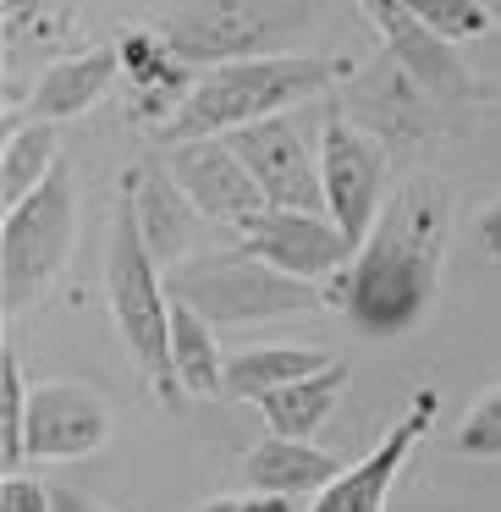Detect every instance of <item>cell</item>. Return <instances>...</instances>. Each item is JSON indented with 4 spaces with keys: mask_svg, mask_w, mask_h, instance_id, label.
<instances>
[{
    "mask_svg": "<svg viewBox=\"0 0 501 512\" xmlns=\"http://www.w3.org/2000/svg\"><path fill=\"white\" fill-rule=\"evenodd\" d=\"M446 237H452V188L435 171H413L386 199L353 265L325 281L331 309H342L347 325L369 342L413 336L441 298Z\"/></svg>",
    "mask_w": 501,
    "mask_h": 512,
    "instance_id": "6da1fadb",
    "label": "cell"
},
{
    "mask_svg": "<svg viewBox=\"0 0 501 512\" xmlns=\"http://www.w3.org/2000/svg\"><path fill=\"white\" fill-rule=\"evenodd\" d=\"M353 83V61L347 56H320V50H287V56H254V61H226L199 78L177 116L160 127V144H188V138H226L248 122L281 116L303 100Z\"/></svg>",
    "mask_w": 501,
    "mask_h": 512,
    "instance_id": "7a4b0ae2",
    "label": "cell"
},
{
    "mask_svg": "<svg viewBox=\"0 0 501 512\" xmlns=\"http://www.w3.org/2000/svg\"><path fill=\"white\" fill-rule=\"evenodd\" d=\"M105 298H111V325L122 336L127 358L138 375L149 380L166 408H182L188 391L171 364V292H166V265L149 254L144 226H138V204L127 188H116L111 210V237H105Z\"/></svg>",
    "mask_w": 501,
    "mask_h": 512,
    "instance_id": "3957f363",
    "label": "cell"
},
{
    "mask_svg": "<svg viewBox=\"0 0 501 512\" xmlns=\"http://www.w3.org/2000/svg\"><path fill=\"white\" fill-rule=\"evenodd\" d=\"M166 292L177 303H193L210 325H270V320H298L331 303L320 281L287 276L248 254L243 243L221 254H193L166 270Z\"/></svg>",
    "mask_w": 501,
    "mask_h": 512,
    "instance_id": "277c9868",
    "label": "cell"
},
{
    "mask_svg": "<svg viewBox=\"0 0 501 512\" xmlns=\"http://www.w3.org/2000/svg\"><path fill=\"white\" fill-rule=\"evenodd\" d=\"M155 28L210 72L226 61L287 56L320 28V0H171Z\"/></svg>",
    "mask_w": 501,
    "mask_h": 512,
    "instance_id": "5b68a950",
    "label": "cell"
},
{
    "mask_svg": "<svg viewBox=\"0 0 501 512\" xmlns=\"http://www.w3.org/2000/svg\"><path fill=\"white\" fill-rule=\"evenodd\" d=\"M78 243V188H72V160H61L23 204L0 215V309L6 320L28 314L67 265Z\"/></svg>",
    "mask_w": 501,
    "mask_h": 512,
    "instance_id": "8992f818",
    "label": "cell"
},
{
    "mask_svg": "<svg viewBox=\"0 0 501 512\" xmlns=\"http://www.w3.org/2000/svg\"><path fill=\"white\" fill-rule=\"evenodd\" d=\"M386 171L391 149L347 111H331L320 127V182H325V215L353 237V248L369 237V226L386 210Z\"/></svg>",
    "mask_w": 501,
    "mask_h": 512,
    "instance_id": "52a82bcc",
    "label": "cell"
},
{
    "mask_svg": "<svg viewBox=\"0 0 501 512\" xmlns=\"http://www.w3.org/2000/svg\"><path fill=\"white\" fill-rule=\"evenodd\" d=\"M358 12H364V23L380 34L386 56L397 61L430 100L452 105V111H474V100H485V83L468 72V61L457 56V45H446L441 34H430V28L413 17L408 0H358Z\"/></svg>",
    "mask_w": 501,
    "mask_h": 512,
    "instance_id": "ba28073f",
    "label": "cell"
},
{
    "mask_svg": "<svg viewBox=\"0 0 501 512\" xmlns=\"http://www.w3.org/2000/svg\"><path fill=\"white\" fill-rule=\"evenodd\" d=\"M237 243L248 254H259L265 265L287 270V276H303V281H331L353 265V237L331 221L325 210H259L254 221L237 232Z\"/></svg>",
    "mask_w": 501,
    "mask_h": 512,
    "instance_id": "9c48e42d",
    "label": "cell"
},
{
    "mask_svg": "<svg viewBox=\"0 0 501 512\" xmlns=\"http://www.w3.org/2000/svg\"><path fill=\"white\" fill-rule=\"evenodd\" d=\"M226 144L243 155V166L254 171L259 193L270 210H325V182H320V149L303 144V133L287 116H265L248 122L237 133H226Z\"/></svg>",
    "mask_w": 501,
    "mask_h": 512,
    "instance_id": "30bf717a",
    "label": "cell"
},
{
    "mask_svg": "<svg viewBox=\"0 0 501 512\" xmlns=\"http://www.w3.org/2000/svg\"><path fill=\"white\" fill-rule=\"evenodd\" d=\"M111 402L83 380H39L28 391V463H78L111 441Z\"/></svg>",
    "mask_w": 501,
    "mask_h": 512,
    "instance_id": "8fae6325",
    "label": "cell"
},
{
    "mask_svg": "<svg viewBox=\"0 0 501 512\" xmlns=\"http://www.w3.org/2000/svg\"><path fill=\"white\" fill-rule=\"evenodd\" d=\"M166 171L182 182V193L199 204L204 221L226 226L232 237L243 232L259 210H270L265 193H259V182H254V171L243 166V155H237L226 138H188V144H171L166 149Z\"/></svg>",
    "mask_w": 501,
    "mask_h": 512,
    "instance_id": "7c38bea8",
    "label": "cell"
},
{
    "mask_svg": "<svg viewBox=\"0 0 501 512\" xmlns=\"http://www.w3.org/2000/svg\"><path fill=\"white\" fill-rule=\"evenodd\" d=\"M435 413H441V397H435V386L413 391L408 413H402L397 424H391L386 435H380V446L364 457V463L342 468V474L331 479V485L320 490V496L309 501V512H386L391 501V485L402 479V468H408L413 446L430 435Z\"/></svg>",
    "mask_w": 501,
    "mask_h": 512,
    "instance_id": "4fadbf2b",
    "label": "cell"
},
{
    "mask_svg": "<svg viewBox=\"0 0 501 512\" xmlns=\"http://www.w3.org/2000/svg\"><path fill=\"white\" fill-rule=\"evenodd\" d=\"M116 56H122L127 116L138 127H155V133L188 105V94L204 78V67H193L160 28H122L116 34Z\"/></svg>",
    "mask_w": 501,
    "mask_h": 512,
    "instance_id": "5bb4252c",
    "label": "cell"
},
{
    "mask_svg": "<svg viewBox=\"0 0 501 512\" xmlns=\"http://www.w3.org/2000/svg\"><path fill=\"white\" fill-rule=\"evenodd\" d=\"M347 116L364 122L375 138H397V144H419V138H435V133L463 127V111L430 100V94H424L391 56L375 67L369 83H353V94H347Z\"/></svg>",
    "mask_w": 501,
    "mask_h": 512,
    "instance_id": "9a60e30c",
    "label": "cell"
},
{
    "mask_svg": "<svg viewBox=\"0 0 501 512\" xmlns=\"http://www.w3.org/2000/svg\"><path fill=\"white\" fill-rule=\"evenodd\" d=\"M78 0H0V34H6V127H17L23 105V61L72 56L78 34Z\"/></svg>",
    "mask_w": 501,
    "mask_h": 512,
    "instance_id": "2e32d148",
    "label": "cell"
},
{
    "mask_svg": "<svg viewBox=\"0 0 501 512\" xmlns=\"http://www.w3.org/2000/svg\"><path fill=\"white\" fill-rule=\"evenodd\" d=\"M116 83H122V56H116V45L72 50V56L50 61L34 78L28 116H34V122H78V116H89Z\"/></svg>",
    "mask_w": 501,
    "mask_h": 512,
    "instance_id": "e0dca14e",
    "label": "cell"
},
{
    "mask_svg": "<svg viewBox=\"0 0 501 512\" xmlns=\"http://www.w3.org/2000/svg\"><path fill=\"white\" fill-rule=\"evenodd\" d=\"M122 188L133 193L138 204V226H144V243L149 254L160 259V265H182L193 248V237H199V204L182 193V182L171 177L166 166H127L122 171Z\"/></svg>",
    "mask_w": 501,
    "mask_h": 512,
    "instance_id": "ac0fdd59",
    "label": "cell"
},
{
    "mask_svg": "<svg viewBox=\"0 0 501 512\" xmlns=\"http://www.w3.org/2000/svg\"><path fill=\"white\" fill-rule=\"evenodd\" d=\"M342 474L325 446L314 441H292V435H265L259 446H248L243 457V485L248 490H270V496H320L331 479Z\"/></svg>",
    "mask_w": 501,
    "mask_h": 512,
    "instance_id": "d6986e66",
    "label": "cell"
},
{
    "mask_svg": "<svg viewBox=\"0 0 501 512\" xmlns=\"http://www.w3.org/2000/svg\"><path fill=\"white\" fill-rule=\"evenodd\" d=\"M347 380H353V364H325L314 369V375L292 380V386L270 391V397H259L254 408L265 413L270 435H292V441H314V435L325 430V419L336 413V402L347 397Z\"/></svg>",
    "mask_w": 501,
    "mask_h": 512,
    "instance_id": "ffe728a7",
    "label": "cell"
},
{
    "mask_svg": "<svg viewBox=\"0 0 501 512\" xmlns=\"http://www.w3.org/2000/svg\"><path fill=\"white\" fill-rule=\"evenodd\" d=\"M336 364L325 347L314 342H265V347H243V353H226V397L232 402H259L270 391L292 386V380L314 375V369Z\"/></svg>",
    "mask_w": 501,
    "mask_h": 512,
    "instance_id": "44dd1931",
    "label": "cell"
},
{
    "mask_svg": "<svg viewBox=\"0 0 501 512\" xmlns=\"http://www.w3.org/2000/svg\"><path fill=\"white\" fill-rule=\"evenodd\" d=\"M171 364H177V380L188 397H226V353L215 342V325L193 303L177 298H171Z\"/></svg>",
    "mask_w": 501,
    "mask_h": 512,
    "instance_id": "7402d4cb",
    "label": "cell"
},
{
    "mask_svg": "<svg viewBox=\"0 0 501 512\" xmlns=\"http://www.w3.org/2000/svg\"><path fill=\"white\" fill-rule=\"evenodd\" d=\"M61 166V138H56V122H17L6 127V155H0V204L12 210L23 204L50 171Z\"/></svg>",
    "mask_w": 501,
    "mask_h": 512,
    "instance_id": "603a6c76",
    "label": "cell"
},
{
    "mask_svg": "<svg viewBox=\"0 0 501 512\" xmlns=\"http://www.w3.org/2000/svg\"><path fill=\"white\" fill-rule=\"evenodd\" d=\"M28 457V386H23V358L17 347H0V468L17 474Z\"/></svg>",
    "mask_w": 501,
    "mask_h": 512,
    "instance_id": "cb8c5ba5",
    "label": "cell"
},
{
    "mask_svg": "<svg viewBox=\"0 0 501 512\" xmlns=\"http://www.w3.org/2000/svg\"><path fill=\"white\" fill-rule=\"evenodd\" d=\"M446 452H452V457H474V463H496V457H501V386H490L485 397L457 419Z\"/></svg>",
    "mask_w": 501,
    "mask_h": 512,
    "instance_id": "d4e9b609",
    "label": "cell"
},
{
    "mask_svg": "<svg viewBox=\"0 0 501 512\" xmlns=\"http://www.w3.org/2000/svg\"><path fill=\"white\" fill-rule=\"evenodd\" d=\"M408 6L446 45H474V39H485V28H496L485 12V0H408Z\"/></svg>",
    "mask_w": 501,
    "mask_h": 512,
    "instance_id": "484cf974",
    "label": "cell"
},
{
    "mask_svg": "<svg viewBox=\"0 0 501 512\" xmlns=\"http://www.w3.org/2000/svg\"><path fill=\"white\" fill-rule=\"evenodd\" d=\"M0 512H56V485L34 474H0Z\"/></svg>",
    "mask_w": 501,
    "mask_h": 512,
    "instance_id": "4316f807",
    "label": "cell"
},
{
    "mask_svg": "<svg viewBox=\"0 0 501 512\" xmlns=\"http://www.w3.org/2000/svg\"><path fill=\"white\" fill-rule=\"evenodd\" d=\"M193 512H298V496H270V490H237V496L199 501Z\"/></svg>",
    "mask_w": 501,
    "mask_h": 512,
    "instance_id": "83f0119b",
    "label": "cell"
},
{
    "mask_svg": "<svg viewBox=\"0 0 501 512\" xmlns=\"http://www.w3.org/2000/svg\"><path fill=\"white\" fill-rule=\"evenodd\" d=\"M474 243H479V254H485L490 265H501V193L474 215Z\"/></svg>",
    "mask_w": 501,
    "mask_h": 512,
    "instance_id": "f1b7e54d",
    "label": "cell"
},
{
    "mask_svg": "<svg viewBox=\"0 0 501 512\" xmlns=\"http://www.w3.org/2000/svg\"><path fill=\"white\" fill-rule=\"evenodd\" d=\"M56 512H116V507H105V501L83 496V490H72V485H56Z\"/></svg>",
    "mask_w": 501,
    "mask_h": 512,
    "instance_id": "f546056e",
    "label": "cell"
},
{
    "mask_svg": "<svg viewBox=\"0 0 501 512\" xmlns=\"http://www.w3.org/2000/svg\"><path fill=\"white\" fill-rule=\"evenodd\" d=\"M485 12H490V23L501 28V0H485Z\"/></svg>",
    "mask_w": 501,
    "mask_h": 512,
    "instance_id": "4dcf8cb0",
    "label": "cell"
}]
</instances>
